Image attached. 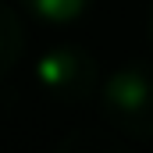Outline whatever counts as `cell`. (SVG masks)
Here are the masks:
<instances>
[{
  "mask_svg": "<svg viewBox=\"0 0 153 153\" xmlns=\"http://www.w3.org/2000/svg\"><path fill=\"white\" fill-rule=\"evenodd\" d=\"M89 4L93 0H22V7L29 14H36L43 22H53V25H68V22L82 18L89 11Z\"/></svg>",
  "mask_w": 153,
  "mask_h": 153,
  "instance_id": "277c9868",
  "label": "cell"
},
{
  "mask_svg": "<svg viewBox=\"0 0 153 153\" xmlns=\"http://www.w3.org/2000/svg\"><path fill=\"white\" fill-rule=\"evenodd\" d=\"M36 82L53 103H85L100 85V68L82 46H50L36 61Z\"/></svg>",
  "mask_w": 153,
  "mask_h": 153,
  "instance_id": "7a4b0ae2",
  "label": "cell"
},
{
  "mask_svg": "<svg viewBox=\"0 0 153 153\" xmlns=\"http://www.w3.org/2000/svg\"><path fill=\"white\" fill-rule=\"evenodd\" d=\"M146 32H150V43H153V4H150V14H146Z\"/></svg>",
  "mask_w": 153,
  "mask_h": 153,
  "instance_id": "8992f818",
  "label": "cell"
},
{
  "mask_svg": "<svg viewBox=\"0 0 153 153\" xmlns=\"http://www.w3.org/2000/svg\"><path fill=\"white\" fill-rule=\"evenodd\" d=\"M100 107L107 125L125 139L153 143V64H121L100 89Z\"/></svg>",
  "mask_w": 153,
  "mask_h": 153,
  "instance_id": "6da1fadb",
  "label": "cell"
},
{
  "mask_svg": "<svg viewBox=\"0 0 153 153\" xmlns=\"http://www.w3.org/2000/svg\"><path fill=\"white\" fill-rule=\"evenodd\" d=\"M121 132H107V135H100V132H75V135H68L64 143H61V150L64 153H96V150H103V153H114L121 150Z\"/></svg>",
  "mask_w": 153,
  "mask_h": 153,
  "instance_id": "5b68a950",
  "label": "cell"
},
{
  "mask_svg": "<svg viewBox=\"0 0 153 153\" xmlns=\"http://www.w3.org/2000/svg\"><path fill=\"white\" fill-rule=\"evenodd\" d=\"M22 46H25V29H22V18L0 4V75H7L18 57H22Z\"/></svg>",
  "mask_w": 153,
  "mask_h": 153,
  "instance_id": "3957f363",
  "label": "cell"
}]
</instances>
